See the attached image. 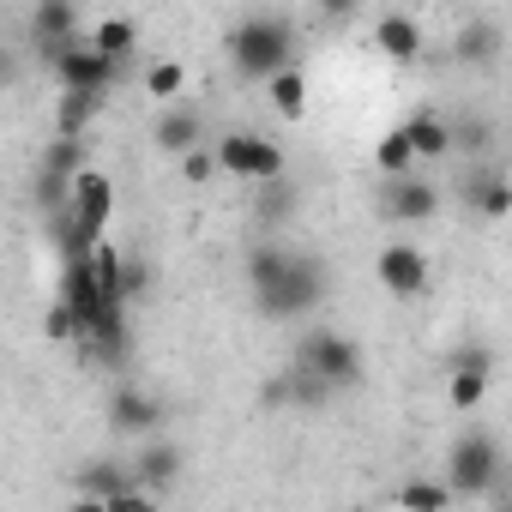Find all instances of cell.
<instances>
[{
	"instance_id": "6da1fadb",
	"label": "cell",
	"mask_w": 512,
	"mask_h": 512,
	"mask_svg": "<svg viewBox=\"0 0 512 512\" xmlns=\"http://www.w3.org/2000/svg\"><path fill=\"white\" fill-rule=\"evenodd\" d=\"M229 61H235L241 79H266V85H272L278 73L296 67V25L278 19V13L241 19V25L229 31Z\"/></svg>"
},
{
	"instance_id": "7a4b0ae2",
	"label": "cell",
	"mask_w": 512,
	"mask_h": 512,
	"mask_svg": "<svg viewBox=\"0 0 512 512\" xmlns=\"http://www.w3.org/2000/svg\"><path fill=\"white\" fill-rule=\"evenodd\" d=\"M446 488L464 494V500H482L500 488V440L488 428H464L452 440V458H446Z\"/></svg>"
},
{
	"instance_id": "3957f363",
	"label": "cell",
	"mask_w": 512,
	"mask_h": 512,
	"mask_svg": "<svg viewBox=\"0 0 512 512\" xmlns=\"http://www.w3.org/2000/svg\"><path fill=\"white\" fill-rule=\"evenodd\" d=\"M320 296H326V266L314 260V253H296L290 272H284L266 296H253V302H260L266 320H302V314L320 308Z\"/></svg>"
},
{
	"instance_id": "277c9868",
	"label": "cell",
	"mask_w": 512,
	"mask_h": 512,
	"mask_svg": "<svg viewBox=\"0 0 512 512\" xmlns=\"http://www.w3.org/2000/svg\"><path fill=\"white\" fill-rule=\"evenodd\" d=\"M296 362H302V368H314L332 392L362 386V344H356V338H344V332H308V338L296 344Z\"/></svg>"
},
{
	"instance_id": "5b68a950",
	"label": "cell",
	"mask_w": 512,
	"mask_h": 512,
	"mask_svg": "<svg viewBox=\"0 0 512 512\" xmlns=\"http://www.w3.org/2000/svg\"><path fill=\"white\" fill-rule=\"evenodd\" d=\"M211 151H217V169H229L241 181H260V187L284 181V145H272L266 133H223Z\"/></svg>"
},
{
	"instance_id": "8992f818",
	"label": "cell",
	"mask_w": 512,
	"mask_h": 512,
	"mask_svg": "<svg viewBox=\"0 0 512 512\" xmlns=\"http://www.w3.org/2000/svg\"><path fill=\"white\" fill-rule=\"evenodd\" d=\"M49 67H55V79H61L67 97H103V91L115 85V73H121L109 55L91 49V37L73 43V49H61V55H49Z\"/></svg>"
},
{
	"instance_id": "52a82bcc",
	"label": "cell",
	"mask_w": 512,
	"mask_h": 512,
	"mask_svg": "<svg viewBox=\"0 0 512 512\" xmlns=\"http://www.w3.org/2000/svg\"><path fill=\"white\" fill-rule=\"evenodd\" d=\"M374 278L386 284V296L416 302V296L428 290V260H422V247H410V241H386V247H380V260H374Z\"/></svg>"
},
{
	"instance_id": "ba28073f",
	"label": "cell",
	"mask_w": 512,
	"mask_h": 512,
	"mask_svg": "<svg viewBox=\"0 0 512 512\" xmlns=\"http://www.w3.org/2000/svg\"><path fill=\"white\" fill-rule=\"evenodd\" d=\"M440 211V187L434 181H416V175H398L380 187V217L386 223H428Z\"/></svg>"
},
{
	"instance_id": "9c48e42d",
	"label": "cell",
	"mask_w": 512,
	"mask_h": 512,
	"mask_svg": "<svg viewBox=\"0 0 512 512\" xmlns=\"http://www.w3.org/2000/svg\"><path fill=\"white\" fill-rule=\"evenodd\" d=\"M109 428H115V434L157 440V428H163V404H157L145 386H115V392H109Z\"/></svg>"
},
{
	"instance_id": "30bf717a",
	"label": "cell",
	"mask_w": 512,
	"mask_h": 512,
	"mask_svg": "<svg viewBox=\"0 0 512 512\" xmlns=\"http://www.w3.org/2000/svg\"><path fill=\"white\" fill-rule=\"evenodd\" d=\"M109 211H115V181H109L103 169H85V175L73 181V223H79V229H91V235L103 241Z\"/></svg>"
},
{
	"instance_id": "8fae6325",
	"label": "cell",
	"mask_w": 512,
	"mask_h": 512,
	"mask_svg": "<svg viewBox=\"0 0 512 512\" xmlns=\"http://www.w3.org/2000/svg\"><path fill=\"white\" fill-rule=\"evenodd\" d=\"M181 464H187V458H181V446L157 434V440H139L133 476H139V488H145V494H163V488H175V482H181Z\"/></svg>"
},
{
	"instance_id": "7c38bea8",
	"label": "cell",
	"mask_w": 512,
	"mask_h": 512,
	"mask_svg": "<svg viewBox=\"0 0 512 512\" xmlns=\"http://www.w3.org/2000/svg\"><path fill=\"white\" fill-rule=\"evenodd\" d=\"M133 488H139L133 464H115V458H91V464L73 470V494H79V500H121V494H133Z\"/></svg>"
},
{
	"instance_id": "4fadbf2b",
	"label": "cell",
	"mask_w": 512,
	"mask_h": 512,
	"mask_svg": "<svg viewBox=\"0 0 512 512\" xmlns=\"http://www.w3.org/2000/svg\"><path fill=\"white\" fill-rule=\"evenodd\" d=\"M151 145H157L163 157H193V151L205 145V115H199V109H187V103H181V109H169V115L151 127Z\"/></svg>"
},
{
	"instance_id": "5bb4252c",
	"label": "cell",
	"mask_w": 512,
	"mask_h": 512,
	"mask_svg": "<svg viewBox=\"0 0 512 512\" xmlns=\"http://www.w3.org/2000/svg\"><path fill=\"white\" fill-rule=\"evenodd\" d=\"M488 374H494V356H488V350H458V356H452V380H446L452 404H458V410H476V404L488 398Z\"/></svg>"
},
{
	"instance_id": "9a60e30c",
	"label": "cell",
	"mask_w": 512,
	"mask_h": 512,
	"mask_svg": "<svg viewBox=\"0 0 512 512\" xmlns=\"http://www.w3.org/2000/svg\"><path fill=\"white\" fill-rule=\"evenodd\" d=\"M338 392L314 374V368H302L296 356H290V368L272 380V404H296V410H320V404H332Z\"/></svg>"
},
{
	"instance_id": "2e32d148",
	"label": "cell",
	"mask_w": 512,
	"mask_h": 512,
	"mask_svg": "<svg viewBox=\"0 0 512 512\" xmlns=\"http://www.w3.org/2000/svg\"><path fill=\"white\" fill-rule=\"evenodd\" d=\"M31 31H37L43 55H61V49H73V43H85V37H79V13L67 7V0H49V7H37V13H31Z\"/></svg>"
},
{
	"instance_id": "e0dca14e",
	"label": "cell",
	"mask_w": 512,
	"mask_h": 512,
	"mask_svg": "<svg viewBox=\"0 0 512 512\" xmlns=\"http://www.w3.org/2000/svg\"><path fill=\"white\" fill-rule=\"evenodd\" d=\"M374 43L386 49V61H416V55H422V25H416L410 13H380Z\"/></svg>"
},
{
	"instance_id": "ac0fdd59",
	"label": "cell",
	"mask_w": 512,
	"mask_h": 512,
	"mask_svg": "<svg viewBox=\"0 0 512 512\" xmlns=\"http://www.w3.org/2000/svg\"><path fill=\"white\" fill-rule=\"evenodd\" d=\"M290 260H296V247L290 241H260L247 253V284H253V296H266L284 272H290Z\"/></svg>"
},
{
	"instance_id": "d6986e66",
	"label": "cell",
	"mask_w": 512,
	"mask_h": 512,
	"mask_svg": "<svg viewBox=\"0 0 512 512\" xmlns=\"http://www.w3.org/2000/svg\"><path fill=\"white\" fill-rule=\"evenodd\" d=\"M392 500H398V512H446L458 494L446 488V476H440V482H434V476H410V482H398Z\"/></svg>"
},
{
	"instance_id": "ffe728a7",
	"label": "cell",
	"mask_w": 512,
	"mask_h": 512,
	"mask_svg": "<svg viewBox=\"0 0 512 512\" xmlns=\"http://www.w3.org/2000/svg\"><path fill=\"white\" fill-rule=\"evenodd\" d=\"M452 55L470 61V67H476V61H494V55H500V25H494V19H470V25L458 31V49H452Z\"/></svg>"
},
{
	"instance_id": "44dd1931",
	"label": "cell",
	"mask_w": 512,
	"mask_h": 512,
	"mask_svg": "<svg viewBox=\"0 0 512 512\" xmlns=\"http://www.w3.org/2000/svg\"><path fill=\"white\" fill-rule=\"evenodd\" d=\"M133 43H139V31H133V19H97V31H91V49L97 55H109L115 67L133 55Z\"/></svg>"
},
{
	"instance_id": "7402d4cb",
	"label": "cell",
	"mask_w": 512,
	"mask_h": 512,
	"mask_svg": "<svg viewBox=\"0 0 512 512\" xmlns=\"http://www.w3.org/2000/svg\"><path fill=\"white\" fill-rule=\"evenodd\" d=\"M374 163H380V175L386 181H398V175H410V163H416V145H410V127H392L380 145H374Z\"/></svg>"
},
{
	"instance_id": "603a6c76",
	"label": "cell",
	"mask_w": 512,
	"mask_h": 512,
	"mask_svg": "<svg viewBox=\"0 0 512 512\" xmlns=\"http://www.w3.org/2000/svg\"><path fill=\"white\" fill-rule=\"evenodd\" d=\"M410 145H416V157H446V151H452V121L416 115V121H410Z\"/></svg>"
},
{
	"instance_id": "cb8c5ba5",
	"label": "cell",
	"mask_w": 512,
	"mask_h": 512,
	"mask_svg": "<svg viewBox=\"0 0 512 512\" xmlns=\"http://www.w3.org/2000/svg\"><path fill=\"white\" fill-rule=\"evenodd\" d=\"M470 205H476L482 217H506V211H512V181H506V175H482V181L470 187Z\"/></svg>"
},
{
	"instance_id": "d4e9b609",
	"label": "cell",
	"mask_w": 512,
	"mask_h": 512,
	"mask_svg": "<svg viewBox=\"0 0 512 512\" xmlns=\"http://www.w3.org/2000/svg\"><path fill=\"white\" fill-rule=\"evenodd\" d=\"M272 109H278V115H290V121H296V115L308 109V79H302L296 67L272 79Z\"/></svg>"
},
{
	"instance_id": "484cf974",
	"label": "cell",
	"mask_w": 512,
	"mask_h": 512,
	"mask_svg": "<svg viewBox=\"0 0 512 512\" xmlns=\"http://www.w3.org/2000/svg\"><path fill=\"white\" fill-rule=\"evenodd\" d=\"M253 211H260V223H266V229H278V223L296 211V187H290V181H272V187H260V205H253Z\"/></svg>"
},
{
	"instance_id": "4316f807",
	"label": "cell",
	"mask_w": 512,
	"mask_h": 512,
	"mask_svg": "<svg viewBox=\"0 0 512 512\" xmlns=\"http://www.w3.org/2000/svg\"><path fill=\"white\" fill-rule=\"evenodd\" d=\"M103 97H61V139H79L91 121H97Z\"/></svg>"
},
{
	"instance_id": "83f0119b",
	"label": "cell",
	"mask_w": 512,
	"mask_h": 512,
	"mask_svg": "<svg viewBox=\"0 0 512 512\" xmlns=\"http://www.w3.org/2000/svg\"><path fill=\"white\" fill-rule=\"evenodd\" d=\"M43 332H49V344H79V338H85V320H79V308L55 302V308L43 314Z\"/></svg>"
},
{
	"instance_id": "f1b7e54d",
	"label": "cell",
	"mask_w": 512,
	"mask_h": 512,
	"mask_svg": "<svg viewBox=\"0 0 512 512\" xmlns=\"http://www.w3.org/2000/svg\"><path fill=\"white\" fill-rule=\"evenodd\" d=\"M181 85H187V67H181V61H157V67L145 73V91H151V97H181Z\"/></svg>"
},
{
	"instance_id": "f546056e",
	"label": "cell",
	"mask_w": 512,
	"mask_h": 512,
	"mask_svg": "<svg viewBox=\"0 0 512 512\" xmlns=\"http://www.w3.org/2000/svg\"><path fill=\"white\" fill-rule=\"evenodd\" d=\"M488 139H494L488 121H452V151H482Z\"/></svg>"
},
{
	"instance_id": "4dcf8cb0",
	"label": "cell",
	"mask_w": 512,
	"mask_h": 512,
	"mask_svg": "<svg viewBox=\"0 0 512 512\" xmlns=\"http://www.w3.org/2000/svg\"><path fill=\"white\" fill-rule=\"evenodd\" d=\"M211 169H217V151H193V157H181V175H187V181H205Z\"/></svg>"
},
{
	"instance_id": "1f68e13d",
	"label": "cell",
	"mask_w": 512,
	"mask_h": 512,
	"mask_svg": "<svg viewBox=\"0 0 512 512\" xmlns=\"http://www.w3.org/2000/svg\"><path fill=\"white\" fill-rule=\"evenodd\" d=\"M115 512H157V494H145V488H133V494H121V500H109Z\"/></svg>"
},
{
	"instance_id": "d6a6232c",
	"label": "cell",
	"mask_w": 512,
	"mask_h": 512,
	"mask_svg": "<svg viewBox=\"0 0 512 512\" xmlns=\"http://www.w3.org/2000/svg\"><path fill=\"white\" fill-rule=\"evenodd\" d=\"M67 512H115V506H109V500H79V494H73V506H67Z\"/></svg>"
},
{
	"instance_id": "836d02e7",
	"label": "cell",
	"mask_w": 512,
	"mask_h": 512,
	"mask_svg": "<svg viewBox=\"0 0 512 512\" xmlns=\"http://www.w3.org/2000/svg\"><path fill=\"white\" fill-rule=\"evenodd\" d=\"M494 512H512V500H500V506H494Z\"/></svg>"
}]
</instances>
